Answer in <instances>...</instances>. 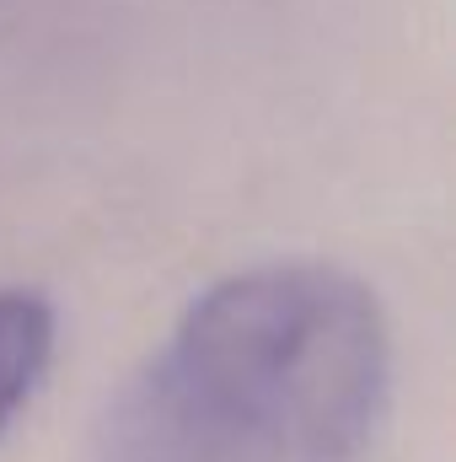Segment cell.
Wrapping results in <instances>:
<instances>
[{"label":"cell","mask_w":456,"mask_h":462,"mask_svg":"<svg viewBox=\"0 0 456 462\" xmlns=\"http://www.w3.org/2000/svg\"><path fill=\"white\" fill-rule=\"evenodd\" d=\"M392 398L376 291L333 263L215 280L134 371L103 462H360Z\"/></svg>","instance_id":"6da1fadb"},{"label":"cell","mask_w":456,"mask_h":462,"mask_svg":"<svg viewBox=\"0 0 456 462\" xmlns=\"http://www.w3.org/2000/svg\"><path fill=\"white\" fill-rule=\"evenodd\" d=\"M54 307L38 291H0V436L43 387L54 360Z\"/></svg>","instance_id":"7a4b0ae2"}]
</instances>
